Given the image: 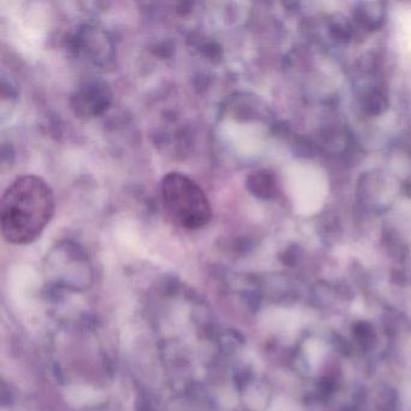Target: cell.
Masks as SVG:
<instances>
[{"mask_svg":"<svg viewBox=\"0 0 411 411\" xmlns=\"http://www.w3.org/2000/svg\"><path fill=\"white\" fill-rule=\"evenodd\" d=\"M55 209V195L48 182L35 175L16 179L1 197L3 237L13 245L33 243L53 220Z\"/></svg>","mask_w":411,"mask_h":411,"instance_id":"1","label":"cell"},{"mask_svg":"<svg viewBox=\"0 0 411 411\" xmlns=\"http://www.w3.org/2000/svg\"><path fill=\"white\" fill-rule=\"evenodd\" d=\"M160 200L169 218L188 230L211 221L212 208L203 188L181 173H169L160 182Z\"/></svg>","mask_w":411,"mask_h":411,"instance_id":"2","label":"cell"},{"mask_svg":"<svg viewBox=\"0 0 411 411\" xmlns=\"http://www.w3.org/2000/svg\"><path fill=\"white\" fill-rule=\"evenodd\" d=\"M370 333H372V328H370L368 325H364V323H361V325L358 326V328L356 329V334L358 335L361 340L369 339L370 335H372Z\"/></svg>","mask_w":411,"mask_h":411,"instance_id":"4","label":"cell"},{"mask_svg":"<svg viewBox=\"0 0 411 411\" xmlns=\"http://www.w3.org/2000/svg\"><path fill=\"white\" fill-rule=\"evenodd\" d=\"M138 411H156V409L152 405L151 400L146 396H144L139 398Z\"/></svg>","mask_w":411,"mask_h":411,"instance_id":"3","label":"cell"}]
</instances>
